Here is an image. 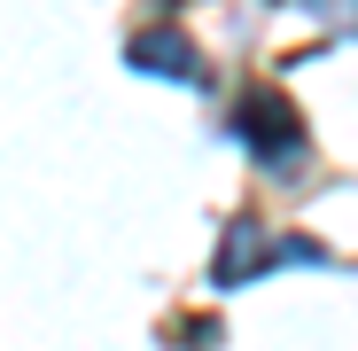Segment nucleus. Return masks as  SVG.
I'll return each mask as SVG.
<instances>
[{"mask_svg": "<svg viewBox=\"0 0 358 351\" xmlns=\"http://www.w3.org/2000/svg\"><path fill=\"white\" fill-rule=\"evenodd\" d=\"M242 125H250V141H257L265 156H280V149L296 141V109H288L280 94H250V109H242Z\"/></svg>", "mask_w": 358, "mask_h": 351, "instance_id": "f257e3e1", "label": "nucleus"}, {"mask_svg": "<svg viewBox=\"0 0 358 351\" xmlns=\"http://www.w3.org/2000/svg\"><path fill=\"white\" fill-rule=\"evenodd\" d=\"M133 63H156V71H171V78H195V55L179 47L171 32H148V39H133Z\"/></svg>", "mask_w": 358, "mask_h": 351, "instance_id": "f03ea898", "label": "nucleus"}, {"mask_svg": "<svg viewBox=\"0 0 358 351\" xmlns=\"http://www.w3.org/2000/svg\"><path fill=\"white\" fill-rule=\"evenodd\" d=\"M265 258H257V226H234L226 234V258H218V281H242V273H257Z\"/></svg>", "mask_w": 358, "mask_h": 351, "instance_id": "7ed1b4c3", "label": "nucleus"}]
</instances>
